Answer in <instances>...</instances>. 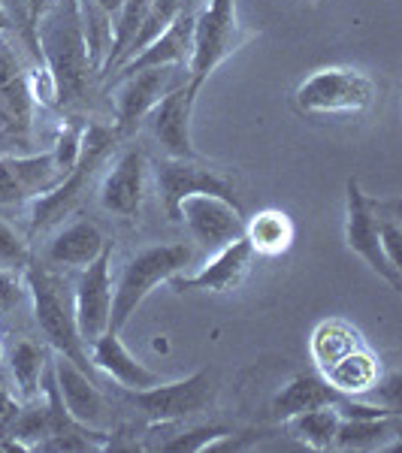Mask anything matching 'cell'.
<instances>
[{
	"label": "cell",
	"mask_w": 402,
	"mask_h": 453,
	"mask_svg": "<svg viewBox=\"0 0 402 453\" xmlns=\"http://www.w3.org/2000/svg\"><path fill=\"white\" fill-rule=\"evenodd\" d=\"M36 46L55 82L58 104L82 100L94 67L88 61L79 0H52V6L36 21Z\"/></svg>",
	"instance_id": "1"
},
{
	"label": "cell",
	"mask_w": 402,
	"mask_h": 453,
	"mask_svg": "<svg viewBox=\"0 0 402 453\" xmlns=\"http://www.w3.org/2000/svg\"><path fill=\"white\" fill-rule=\"evenodd\" d=\"M21 275H25L27 296H31V303H34L36 326L46 335V342L61 357H67L76 366L91 372L85 342L76 326V311H73V296L67 294V284L58 279L46 263H40L34 257L21 266Z\"/></svg>",
	"instance_id": "2"
},
{
	"label": "cell",
	"mask_w": 402,
	"mask_h": 453,
	"mask_svg": "<svg viewBox=\"0 0 402 453\" xmlns=\"http://www.w3.org/2000/svg\"><path fill=\"white\" fill-rule=\"evenodd\" d=\"M194 260V248L185 242H160L136 251L124 263L121 279L112 288V309H109V330H124L136 309L149 299V294L173 275L185 273Z\"/></svg>",
	"instance_id": "3"
},
{
	"label": "cell",
	"mask_w": 402,
	"mask_h": 453,
	"mask_svg": "<svg viewBox=\"0 0 402 453\" xmlns=\"http://www.w3.org/2000/svg\"><path fill=\"white\" fill-rule=\"evenodd\" d=\"M248 40H254V31H245L236 16V0H209L194 16V49L188 61V82L203 88V82L236 55Z\"/></svg>",
	"instance_id": "4"
},
{
	"label": "cell",
	"mask_w": 402,
	"mask_h": 453,
	"mask_svg": "<svg viewBox=\"0 0 402 453\" xmlns=\"http://www.w3.org/2000/svg\"><path fill=\"white\" fill-rule=\"evenodd\" d=\"M375 104V82L354 67H321L294 91L299 115H363Z\"/></svg>",
	"instance_id": "5"
},
{
	"label": "cell",
	"mask_w": 402,
	"mask_h": 453,
	"mask_svg": "<svg viewBox=\"0 0 402 453\" xmlns=\"http://www.w3.org/2000/svg\"><path fill=\"white\" fill-rule=\"evenodd\" d=\"M115 130L112 127H104L97 121H88L85 127V136H82V155H79V164L64 175L61 181L52 188V191L34 196V206H31V230L40 233L46 226H52L61 221L64 215H70L73 206L82 200V191L88 185V179L94 175L104 157L112 151L115 145Z\"/></svg>",
	"instance_id": "6"
},
{
	"label": "cell",
	"mask_w": 402,
	"mask_h": 453,
	"mask_svg": "<svg viewBox=\"0 0 402 453\" xmlns=\"http://www.w3.org/2000/svg\"><path fill=\"white\" fill-rule=\"evenodd\" d=\"M218 381L215 372L200 369L194 375L182 378V381H160L145 390H128V402L149 418L151 423H179L185 418L206 411L215 402Z\"/></svg>",
	"instance_id": "7"
},
{
	"label": "cell",
	"mask_w": 402,
	"mask_h": 453,
	"mask_svg": "<svg viewBox=\"0 0 402 453\" xmlns=\"http://www.w3.org/2000/svg\"><path fill=\"white\" fill-rule=\"evenodd\" d=\"M345 245L357 254L378 279H384L393 290L402 288V269L384 254L382 230H378V211L372 196L363 194L360 181L348 179L345 188Z\"/></svg>",
	"instance_id": "8"
},
{
	"label": "cell",
	"mask_w": 402,
	"mask_h": 453,
	"mask_svg": "<svg viewBox=\"0 0 402 453\" xmlns=\"http://www.w3.org/2000/svg\"><path fill=\"white\" fill-rule=\"evenodd\" d=\"M182 82H188V67H151L115 79V134H134L158 100Z\"/></svg>",
	"instance_id": "9"
},
{
	"label": "cell",
	"mask_w": 402,
	"mask_h": 453,
	"mask_svg": "<svg viewBox=\"0 0 402 453\" xmlns=\"http://www.w3.org/2000/svg\"><path fill=\"white\" fill-rule=\"evenodd\" d=\"M179 221L188 226L191 239L206 251H218L243 236V203L224 200L218 194H191L179 203Z\"/></svg>",
	"instance_id": "10"
},
{
	"label": "cell",
	"mask_w": 402,
	"mask_h": 453,
	"mask_svg": "<svg viewBox=\"0 0 402 453\" xmlns=\"http://www.w3.org/2000/svg\"><path fill=\"white\" fill-rule=\"evenodd\" d=\"M109 263H112V242H106L104 251L82 266V275L73 290V311H76V326L85 345H91L100 333L109 330V309H112Z\"/></svg>",
	"instance_id": "11"
},
{
	"label": "cell",
	"mask_w": 402,
	"mask_h": 453,
	"mask_svg": "<svg viewBox=\"0 0 402 453\" xmlns=\"http://www.w3.org/2000/svg\"><path fill=\"white\" fill-rule=\"evenodd\" d=\"M197 94H200V88H194L191 82H182L166 97H160L158 106L143 121L170 157H182V160L197 157V149L191 142V115H194Z\"/></svg>",
	"instance_id": "12"
},
{
	"label": "cell",
	"mask_w": 402,
	"mask_h": 453,
	"mask_svg": "<svg viewBox=\"0 0 402 453\" xmlns=\"http://www.w3.org/2000/svg\"><path fill=\"white\" fill-rule=\"evenodd\" d=\"M158 188H160V203L170 221H179V203L191 194H218L224 200L239 203V196L233 194L230 181L221 179L215 170L182 157H166L158 164Z\"/></svg>",
	"instance_id": "13"
},
{
	"label": "cell",
	"mask_w": 402,
	"mask_h": 453,
	"mask_svg": "<svg viewBox=\"0 0 402 453\" xmlns=\"http://www.w3.org/2000/svg\"><path fill=\"white\" fill-rule=\"evenodd\" d=\"M251 260H254V248L248 245L245 236H239L224 248H218V251H212V260L200 273L194 275L179 273L166 284H170L175 294H194V290H203V294H230V290H236L245 281Z\"/></svg>",
	"instance_id": "14"
},
{
	"label": "cell",
	"mask_w": 402,
	"mask_h": 453,
	"mask_svg": "<svg viewBox=\"0 0 402 453\" xmlns=\"http://www.w3.org/2000/svg\"><path fill=\"white\" fill-rule=\"evenodd\" d=\"M52 381L67 414L76 423H82L88 429H97L109 420V402L82 366H76L73 360L58 354L52 363Z\"/></svg>",
	"instance_id": "15"
},
{
	"label": "cell",
	"mask_w": 402,
	"mask_h": 453,
	"mask_svg": "<svg viewBox=\"0 0 402 453\" xmlns=\"http://www.w3.org/2000/svg\"><path fill=\"white\" fill-rule=\"evenodd\" d=\"M0 112L12 134H27L34 115L31 73L12 49L10 34L0 36Z\"/></svg>",
	"instance_id": "16"
},
{
	"label": "cell",
	"mask_w": 402,
	"mask_h": 453,
	"mask_svg": "<svg viewBox=\"0 0 402 453\" xmlns=\"http://www.w3.org/2000/svg\"><path fill=\"white\" fill-rule=\"evenodd\" d=\"M143 181H145V157L143 151L130 149L115 160L100 185V206L124 221H136L143 206Z\"/></svg>",
	"instance_id": "17"
},
{
	"label": "cell",
	"mask_w": 402,
	"mask_h": 453,
	"mask_svg": "<svg viewBox=\"0 0 402 453\" xmlns=\"http://www.w3.org/2000/svg\"><path fill=\"white\" fill-rule=\"evenodd\" d=\"M91 366L109 375L112 381H119L124 390H145V387H155L164 378L158 372H151L140 357H134L124 348L119 330H106L91 342Z\"/></svg>",
	"instance_id": "18"
},
{
	"label": "cell",
	"mask_w": 402,
	"mask_h": 453,
	"mask_svg": "<svg viewBox=\"0 0 402 453\" xmlns=\"http://www.w3.org/2000/svg\"><path fill=\"white\" fill-rule=\"evenodd\" d=\"M191 49H194V12L182 10L173 25L166 27L155 42H149V46H145L140 55L130 58L128 64H121L115 79L128 76V73L151 70V67H188Z\"/></svg>",
	"instance_id": "19"
},
{
	"label": "cell",
	"mask_w": 402,
	"mask_h": 453,
	"mask_svg": "<svg viewBox=\"0 0 402 453\" xmlns=\"http://www.w3.org/2000/svg\"><path fill=\"white\" fill-rule=\"evenodd\" d=\"M106 242L109 239L100 233V226L82 218V221H73L64 230L55 233V239L46 245V260L55 263V266L82 269L104 251Z\"/></svg>",
	"instance_id": "20"
},
{
	"label": "cell",
	"mask_w": 402,
	"mask_h": 453,
	"mask_svg": "<svg viewBox=\"0 0 402 453\" xmlns=\"http://www.w3.org/2000/svg\"><path fill=\"white\" fill-rule=\"evenodd\" d=\"M339 399H342V393L333 390L324 378H321V375H305V372H303V375H294L279 393H275L269 411H273L275 420L284 423L288 418H294V414L312 411V408L336 405Z\"/></svg>",
	"instance_id": "21"
},
{
	"label": "cell",
	"mask_w": 402,
	"mask_h": 453,
	"mask_svg": "<svg viewBox=\"0 0 402 453\" xmlns=\"http://www.w3.org/2000/svg\"><path fill=\"white\" fill-rule=\"evenodd\" d=\"M382 375H384L382 360H378L367 345L351 350L348 357H342L339 363H333L327 372H321V378H324L333 390H339L342 396H354V399L372 393V387L378 384Z\"/></svg>",
	"instance_id": "22"
},
{
	"label": "cell",
	"mask_w": 402,
	"mask_h": 453,
	"mask_svg": "<svg viewBox=\"0 0 402 453\" xmlns=\"http://www.w3.org/2000/svg\"><path fill=\"white\" fill-rule=\"evenodd\" d=\"M399 438V414L384 418H339L336 444L342 450H384Z\"/></svg>",
	"instance_id": "23"
},
{
	"label": "cell",
	"mask_w": 402,
	"mask_h": 453,
	"mask_svg": "<svg viewBox=\"0 0 402 453\" xmlns=\"http://www.w3.org/2000/svg\"><path fill=\"white\" fill-rule=\"evenodd\" d=\"M363 342V335L348 324V320H339V318H330V320H321L312 333V342H309V354H312V363L318 366V372H327L333 363H339L342 357H348L351 350H357Z\"/></svg>",
	"instance_id": "24"
},
{
	"label": "cell",
	"mask_w": 402,
	"mask_h": 453,
	"mask_svg": "<svg viewBox=\"0 0 402 453\" xmlns=\"http://www.w3.org/2000/svg\"><path fill=\"white\" fill-rule=\"evenodd\" d=\"M294 233L297 230H294L290 215H284L282 209H263L245 224L243 236L248 239V245L254 248V254L275 257V254H284L294 245Z\"/></svg>",
	"instance_id": "25"
},
{
	"label": "cell",
	"mask_w": 402,
	"mask_h": 453,
	"mask_svg": "<svg viewBox=\"0 0 402 453\" xmlns=\"http://www.w3.org/2000/svg\"><path fill=\"white\" fill-rule=\"evenodd\" d=\"M4 160H6V166L12 170V175H16L19 188L25 191L27 200L52 191L58 181L64 179V175L58 173L52 149L40 151V155H4Z\"/></svg>",
	"instance_id": "26"
},
{
	"label": "cell",
	"mask_w": 402,
	"mask_h": 453,
	"mask_svg": "<svg viewBox=\"0 0 402 453\" xmlns=\"http://www.w3.org/2000/svg\"><path fill=\"white\" fill-rule=\"evenodd\" d=\"M288 433L303 441L312 450H330L336 444V429H339V411L336 405H321L312 411L294 414V418L284 420Z\"/></svg>",
	"instance_id": "27"
},
{
	"label": "cell",
	"mask_w": 402,
	"mask_h": 453,
	"mask_svg": "<svg viewBox=\"0 0 402 453\" xmlns=\"http://www.w3.org/2000/svg\"><path fill=\"white\" fill-rule=\"evenodd\" d=\"M46 348H40L31 339H21L16 342V348L10 350V372H12V381H16L19 393L25 399H36L40 393V381H43V372H46Z\"/></svg>",
	"instance_id": "28"
},
{
	"label": "cell",
	"mask_w": 402,
	"mask_h": 453,
	"mask_svg": "<svg viewBox=\"0 0 402 453\" xmlns=\"http://www.w3.org/2000/svg\"><path fill=\"white\" fill-rule=\"evenodd\" d=\"M149 4H151V0H124L121 10L112 16V40H109V52H106L104 67H100L104 76H109L112 67H119L121 55L128 52L130 42H134V36H136V31H140L143 16H145V10H149Z\"/></svg>",
	"instance_id": "29"
},
{
	"label": "cell",
	"mask_w": 402,
	"mask_h": 453,
	"mask_svg": "<svg viewBox=\"0 0 402 453\" xmlns=\"http://www.w3.org/2000/svg\"><path fill=\"white\" fill-rule=\"evenodd\" d=\"M179 12H182V0H151L149 10H145V16H143L140 31H136V36H134V42H130L128 52L121 55L119 67H121V64H128L134 55H140L143 49L149 46V42H155L158 36L173 25ZM119 67H115V70H119Z\"/></svg>",
	"instance_id": "30"
},
{
	"label": "cell",
	"mask_w": 402,
	"mask_h": 453,
	"mask_svg": "<svg viewBox=\"0 0 402 453\" xmlns=\"http://www.w3.org/2000/svg\"><path fill=\"white\" fill-rule=\"evenodd\" d=\"M88 121L79 119V115H70V119L61 121V130H58V140L52 145V155L58 164V173L67 175L73 166L79 164V155H82V136H85Z\"/></svg>",
	"instance_id": "31"
},
{
	"label": "cell",
	"mask_w": 402,
	"mask_h": 453,
	"mask_svg": "<svg viewBox=\"0 0 402 453\" xmlns=\"http://www.w3.org/2000/svg\"><path fill=\"white\" fill-rule=\"evenodd\" d=\"M27 260H31V251H27L25 239H21L19 233L12 230L4 218H0V266L21 269Z\"/></svg>",
	"instance_id": "32"
},
{
	"label": "cell",
	"mask_w": 402,
	"mask_h": 453,
	"mask_svg": "<svg viewBox=\"0 0 402 453\" xmlns=\"http://www.w3.org/2000/svg\"><path fill=\"white\" fill-rule=\"evenodd\" d=\"M224 435H228V429H221V426H200V429H191V433L175 435L173 441H164L160 450H206L212 448L215 438H224Z\"/></svg>",
	"instance_id": "33"
},
{
	"label": "cell",
	"mask_w": 402,
	"mask_h": 453,
	"mask_svg": "<svg viewBox=\"0 0 402 453\" xmlns=\"http://www.w3.org/2000/svg\"><path fill=\"white\" fill-rule=\"evenodd\" d=\"M27 296V284L21 269L0 266V311H10L21 305V299Z\"/></svg>",
	"instance_id": "34"
},
{
	"label": "cell",
	"mask_w": 402,
	"mask_h": 453,
	"mask_svg": "<svg viewBox=\"0 0 402 453\" xmlns=\"http://www.w3.org/2000/svg\"><path fill=\"white\" fill-rule=\"evenodd\" d=\"M21 203H27V196L19 188L12 170L6 166L4 155H0V206H21Z\"/></svg>",
	"instance_id": "35"
},
{
	"label": "cell",
	"mask_w": 402,
	"mask_h": 453,
	"mask_svg": "<svg viewBox=\"0 0 402 453\" xmlns=\"http://www.w3.org/2000/svg\"><path fill=\"white\" fill-rule=\"evenodd\" d=\"M19 411H21V405L0 387V429H10L12 423H16Z\"/></svg>",
	"instance_id": "36"
},
{
	"label": "cell",
	"mask_w": 402,
	"mask_h": 453,
	"mask_svg": "<svg viewBox=\"0 0 402 453\" xmlns=\"http://www.w3.org/2000/svg\"><path fill=\"white\" fill-rule=\"evenodd\" d=\"M52 6V0H25V10H27V27H31V34L36 36V21H40L43 12Z\"/></svg>",
	"instance_id": "37"
},
{
	"label": "cell",
	"mask_w": 402,
	"mask_h": 453,
	"mask_svg": "<svg viewBox=\"0 0 402 453\" xmlns=\"http://www.w3.org/2000/svg\"><path fill=\"white\" fill-rule=\"evenodd\" d=\"M12 27H16V21H12V16H10V10H6L4 0H0V36L10 34Z\"/></svg>",
	"instance_id": "38"
},
{
	"label": "cell",
	"mask_w": 402,
	"mask_h": 453,
	"mask_svg": "<svg viewBox=\"0 0 402 453\" xmlns=\"http://www.w3.org/2000/svg\"><path fill=\"white\" fill-rule=\"evenodd\" d=\"M94 4H97L100 10L106 12V16H115V12L121 10V4H124V0H94Z\"/></svg>",
	"instance_id": "39"
},
{
	"label": "cell",
	"mask_w": 402,
	"mask_h": 453,
	"mask_svg": "<svg viewBox=\"0 0 402 453\" xmlns=\"http://www.w3.org/2000/svg\"><path fill=\"white\" fill-rule=\"evenodd\" d=\"M0 363H4V345H0Z\"/></svg>",
	"instance_id": "40"
}]
</instances>
